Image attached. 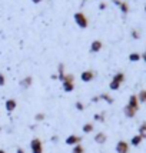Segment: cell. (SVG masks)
Instances as JSON below:
<instances>
[{
  "mask_svg": "<svg viewBox=\"0 0 146 153\" xmlns=\"http://www.w3.org/2000/svg\"><path fill=\"white\" fill-rule=\"evenodd\" d=\"M73 20H74V23L80 29H86L89 26V19H87V16L83 12H76V13L73 14Z\"/></svg>",
  "mask_w": 146,
  "mask_h": 153,
  "instance_id": "obj_1",
  "label": "cell"
},
{
  "mask_svg": "<svg viewBox=\"0 0 146 153\" xmlns=\"http://www.w3.org/2000/svg\"><path fill=\"white\" fill-rule=\"evenodd\" d=\"M30 150L32 153H43V143L39 137H33L30 140Z\"/></svg>",
  "mask_w": 146,
  "mask_h": 153,
  "instance_id": "obj_2",
  "label": "cell"
},
{
  "mask_svg": "<svg viewBox=\"0 0 146 153\" xmlns=\"http://www.w3.org/2000/svg\"><path fill=\"white\" fill-rule=\"evenodd\" d=\"M116 153H129L130 150V145L127 143L126 140H119L118 143H116Z\"/></svg>",
  "mask_w": 146,
  "mask_h": 153,
  "instance_id": "obj_3",
  "label": "cell"
},
{
  "mask_svg": "<svg viewBox=\"0 0 146 153\" xmlns=\"http://www.w3.org/2000/svg\"><path fill=\"white\" fill-rule=\"evenodd\" d=\"M93 79H95V72H93V70H83V72L80 73V80L85 82V83H89V82H92Z\"/></svg>",
  "mask_w": 146,
  "mask_h": 153,
  "instance_id": "obj_4",
  "label": "cell"
},
{
  "mask_svg": "<svg viewBox=\"0 0 146 153\" xmlns=\"http://www.w3.org/2000/svg\"><path fill=\"white\" fill-rule=\"evenodd\" d=\"M65 142H66V145H69V146H76V145H80V143H82V137L77 136V134H70V136L66 137Z\"/></svg>",
  "mask_w": 146,
  "mask_h": 153,
  "instance_id": "obj_5",
  "label": "cell"
},
{
  "mask_svg": "<svg viewBox=\"0 0 146 153\" xmlns=\"http://www.w3.org/2000/svg\"><path fill=\"white\" fill-rule=\"evenodd\" d=\"M103 49V42L102 40H93L90 45V53H99Z\"/></svg>",
  "mask_w": 146,
  "mask_h": 153,
  "instance_id": "obj_6",
  "label": "cell"
},
{
  "mask_svg": "<svg viewBox=\"0 0 146 153\" xmlns=\"http://www.w3.org/2000/svg\"><path fill=\"white\" fill-rule=\"evenodd\" d=\"M139 100H138V96L136 94H130L129 96V102H127V106H130V107H133L135 110H138L139 112Z\"/></svg>",
  "mask_w": 146,
  "mask_h": 153,
  "instance_id": "obj_7",
  "label": "cell"
},
{
  "mask_svg": "<svg viewBox=\"0 0 146 153\" xmlns=\"http://www.w3.org/2000/svg\"><path fill=\"white\" fill-rule=\"evenodd\" d=\"M4 107H6V110L9 113H12V112H14V109L17 107V102L14 99H7L6 103H4Z\"/></svg>",
  "mask_w": 146,
  "mask_h": 153,
  "instance_id": "obj_8",
  "label": "cell"
},
{
  "mask_svg": "<svg viewBox=\"0 0 146 153\" xmlns=\"http://www.w3.org/2000/svg\"><path fill=\"white\" fill-rule=\"evenodd\" d=\"M32 83H33V77L32 76H26V77H23V79L20 80V87H23V89H29V87L32 86Z\"/></svg>",
  "mask_w": 146,
  "mask_h": 153,
  "instance_id": "obj_9",
  "label": "cell"
},
{
  "mask_svg": "<svg viewBox=\"0 0 146 153\" xmlns=\"http://www.w3.org/2000/svg\"><path fill=\"white\" fill-rule=\"evenodd\" d=\"M106 140H107V136H106V133H103V132H98V133L95 134V142H96L98 145L106 143Z\"/></svg>",
  "mask_w": 146,
  "mask_h": 153,
  "instance_id": "obj_10",
  "label": "cell"
},
{
  "mask_svg": "<svg viewBox=\"0 0 146 153\" xmlns=\"http://www.w3.org/2000/svg\"><path fill=\"white\" fill-rule=\"evenodd\" d=\"M123 113H125V116L126 117H129V119H133L135 116H136V113H138V110H135L133 107H130V106H125L123 107Z\"/></svg>",
  "mask_w": 146,
  "mask_h": 153,
  "instance_id": "obj_11",
  "label": "cell"
},
{
  "mask_svg": "<svg viewBox=\"0 0 146 153\" xmlns=\"http://www.w3.org/2000/svg\"><path fill=\"white\" fill-rule=\"evenodd\" d=\"M142 142H143V137H142L140 134H135L132 139H130L129 145L133 146V147H138V146H140V143H142Z\"/></svg>",
  "mask_w": 146,
  "mask_h": 153,
  "instance_id": "obj_12",
  "label": "cell"
},
{
  "mask_svg": "<svg viewBox=\"0 0 146 153\" xmlns=\"http://www.w3.org/2000/svg\"><path fill=\"white\" fill-rule=\"evenodd\" d=\"M62 89H63V92L70 93L74 90V83L73 82H62Z\"/></svg>",
  "mask_w": 146,
  "mask_h": 153,
  "instance_id": "obj_13",
  "label": "cell"
},
{
  "mask_svg": "<svg viewBox=\"0 0 146 153\" xmlns=\"http://www.w3.org/2000/svg\"><path fill=\"white\" fill-rule=\"evenodd\" d=\"M125 79H126V77H125V73H123V72H118V73L112 77L113 82H116V83H119V85H122V83L125 82Z\"/></svg>",
  "mask_w": 146,
  "mask_h": 153,
  "instance_id": "obj_14",
  "label": "cell"
},
{
  "mask_svg": "<svg viewBox=\"0 0 146 153\" xmlns=\"http://www.w3.org/2000/svg\"><path fill=\"white\" fill-rule=\"evenodd\" d=\"M82 130H83V133H92L93 130H95V125H93L92 122H87V123H85L83 125V127H82Z\"/></svg>",
  "mask_w": 146,
  "mask_h": 153,
  "instance_id": "obj_15",
  "label": "cell"
},
{
  "mask_svg": "<svg viewBox=\"0 0 146 153\" xmlns=\"http://www.w3.org/2000/svg\"><path fill=\"white\" fill-rule=\"evenodd\" d=\"M99 99L100 100H105L107 105H112V103H113V97L109 93H102V94H99Z\"/></svg>",
  "mask_w": 146,
  "mask_h": 153,
  "instance_id": "obj_16",
  "label": "cell"
},
{
  "mask_svg": "<svg viewBox=\"0 0 146 153\" xmlns=\"http://www.w3.org/2000/svg\"><path fill=\"white\" fill-rule=\"evenodd\" d=\"M138 96V100H139V103H146V89H142L139 93L136 94Z\"/></svg>",
  "mask_w": 146,
  "mask_h": 153,
  "instance_id": "obj_17",
  "label": "cell"
},
{
  "mask_svg": "<svg viewBox=\"0 0 146 153\" xmlns=\"http://www.w3.org/2000/svg\"><path fill=\"white\" fill-rule=\"evenodd\" d=\"M119 9H120V12H122L123 14H127V13H129V4H127L126 1H123V0L120 1Z\"/></svg>",
  "mask_w": 146,
  "mask_h": 153,
  "instance_id": "obj_18",
  "label": "cell"
},
{
  "mask_svg": "<svg viewBox=\"0 0 146 153\" xmlns=\"http://www.w3.org/2000/svg\"><path fill=\"white\" fill-rule=\"evenodd\" d=\"M138 134H140L143 139H146V122H143V123L139 126V129H138Z\"/></svg>",
  "mask_w": 146,
  "mask_h": 153,
  "instance_id": "obj_19",
  "label": "cell"
},
{
  "mask_svg": "<svg viewBox=\"0 0 146 153\" xmlns=\"http://www.w3.org/2000/svg\"><path fill=\"white\" fill-rule=\"evenodd\" d=\"M140 59H142V54H140V53L133 52V53L129 54V60H130V62H139Z\"/></svg>",
  "mask_w": 146,
  "mask_h": 153,
  "instance_id": "obj_20",
  "label": "cell"
},
{
  "mask_svg": "<svg viewBox=\"0 0 146 153\" xmlns=\"http://www.w3.org/2000/svg\"><path fill=\"white\" fill-rule=\"evenodd\" d=\"M72 153H85V147L82 146V143H80V145H76V146H73Z\"/></svg>",
  "mask_w": 146,
  "mask_h": 153,
  "instance_id": "obj_21",
  "label": "cell"
},
{
  "mask_svg": "<svg viewBox=\"0 0 146 153\" xmlns=\"http://www.w3.org/2000/svg\"><path fill=\"white\" fill-rule=\"evenodd\" d=\"M120 86H122V85L116 83V82H113V80H110V83H109V89H110V90H119Z\"/></svg>",
  "mask_w": 146,
  "mask_h": 153,
  "instance_id": "obj_22",
  "label": "cell"
},
{
  "mask_svg": "<svg viewBox=\"0 0 146 153\" xmlns=\"http://www.w3.org/2000/svg\"><path fill=\"white\" fill-rule=\"evenodd\" d=\"M93 119L96 120V122H100V123H103V122H105V113H96Z\"/></svg>",
  "mask_w": 146,
  "mask_h": 153,
  "instance_id": "obj_23",
  "label": "cell"
},
{
  "mask_svg": "<svg viewBox=\"0 0 146 153\" xmlns=\"http://www.w3.org/2000/svg\"><path fill=\"white\" fill-rule=\"evenodd\" d=\"M62 82H73V83H74V76H73L72 73H66Z\"/></svg>",
  "mask_w": 146,
  "mask_h": 153,
  "instance_id": "obj_24",
  "label": "cell"
},
{
  "mask_svg": "<svg viewBox=\"0 0 146 153\" xmlns=\"http://www.w3.org/2000/svg\"><path fill=\"white\" fill-rule=\"evenodd\" d=\"M45 119H46V114H45V113L34 114V120H36V122H42V120H45Z\"/></svg>",
  "mask_w": 146,
  "mask_h": 153,
  "instance_id": "obj_25",
  "label": "cell"
},
{
  "mask_svg": "<svg viewBox=\"0 0 146 153\" xmlns=\"http://www.w3.org/2000/svg\"><path fill=\"white\" fill-rule=\"evenodd\" d=\"M74 107H76V110H79V112L85 110V105H83L82 102H76V103H74Z\"/></svg>",
  "mask_w": 146,
  "mask_h": 153,
  "instance_id": "obj_26",
  "label": "cell"
},
{
  "mask_svg": "<svg viewBox=\"0 0 146 153\" xmlns=\"http://www.w3.org/2000/svg\"><path fill=\"white\" fill-rule=\"evenodd\" d=\"M130 34H132V37H133L135 40H136V39H140V33H139V30H136V29H133V30H132V33H130Z\"/></svg>",
  "mask_w": 146,
  "mask_h": 153,
  "instance_id": "obj_27",
  "label": "cell"
},
{
  "mask_svg": "<svg viewBox=\"0 0 146 153\" xmlns=\"http://www.w3.org/2000/svg\"><path fill=\"white\" fill-rule=\"evenodd\" d=\"M4 85H6V77L3 73H0V86H4Z\"/></svg>",
  "mask_w": 146,
  "mask_h": 153,
  "instance_id": "obj_28",
  "label": "cell"
},
{
  "mask_svg": "<svg viewBox=\"0 0 146 153\" xmlns=\"http://www.w3.org/2000/svg\"><path fill=\"white\" fill-rule=\"evenodd\" d=\"M106 7H107V4L105 3V1H100L99 3V10H105Z\"/></svg>",
  "mask_w": 146,
  "mask_h": 153,
  "instance_id": "obj_29",
  "label": "cell"
},
{
  "mask_svg": "<svg viewBox=\"0 0 146 153\" xmlns=\"http://www.w3.org/2000/svg\"><path fill=\"white\" fill-rule=\"evenodd\" d=\"M99 96H95V97H92V102H93V103H96V102H99Z\"/></svg>",
  "mask_w": 146,
  "mask_h": 153,
  "instance_id": "obj_30",
  "label": "cell"
},
{
  "mask_svg": "<svg viewBox=\"0 0 146 153\" xmlns=\"http://www.w3.org/2000/svg\"><path fill=\"white\" fill-rule=\"evenodd\" d=\"M113 1V4H116V6L119 7V4H120V1H122V0H112Z\"/></svg>",
  "mask_w": 146,
  "mask_h": 153,
  "instance_id": "obj_31",
  "label": "cell"
},
{
  "mask_svg": "<svg viewBox=\"0 0 146 153\" xmlns=\"http://www.w3.org/2000/svg\"><path fill=\"white\" fill-rule=\"evenodd\" d=\"M16 153H26V152H25L22 147H17V149H16Z\"/></svg>",
  "mask_w": 146,
  "mask_h": 153,
  "instance_id": "obj_32",
  "label": "cell"
},
{
  "mask_svg": "<svg viewBox=\"0 0 146 153\" xmlns=\"http://www.w3.org/2000/svg\"><path fill=\"white\" fill-rule=\"evenodd\" d=\"M142 60H143V62L146 63V50L143 52V53H142Z\"/></svg>",
  "mask_w": 146,
  "mask_h": 153,
  "instance_id": "obj_33",
  "label": "cell"
},
{
  "mask_svg": "<svg viewBox=\"0 0 146 153\" xmlns=\"http://www.w3.org/2000/svg\"><path fill=\"white\" fill-rule=\"evenodd\" d=\"M40 1H43V0H32V3H34V4H37V3H40Z\"/></svg>",
  "mask_w": 146,
  "mask_h": 153,
  "instance_id": "obj_34",
  "label": "cell"
},
{
  "mask_svg": "<svg viewBox=\"0 0 146 153\" xmlns=\"http://www.w3.org/2000/svg\"><path fill=\"white\" fill-rule=\"evenodd\" d=\"M0 153H6V152H4V150H3V149H0Z\"/></svg>",
  "mask_w": 146,
  "mask_h": 153,
  "instance_id": "obj_35",
  "label": "cell"
},
{
  "mask_svg": "<svg viewBox=\"0 0 146 153\" xmlns=\"http://www.w3.org/2000/svg\"><path fill=\"white\" fill-rule=\"evenodd\" d=\"M145 13H146V6H145Z\"/></svg>",
  "mask_w": 146,
  "mask_h": 153,
  "instance_id": "obj_36",
  "label": "cell"
},
{
  "mask_svg": "<svg viewBox=\"0 0 146 153\" xmlns=\"http://www.w3.org/2000/svg\"><path fill=\"white\" fill-rule=\"evenodd\" d=\"M0 132H1V127H0Z\"/></svg>",
  "mask_w": 146,
  "mask_h": 153,
  "instance_id": "obj_37",
  "label": "cell"
}]
</instances>
